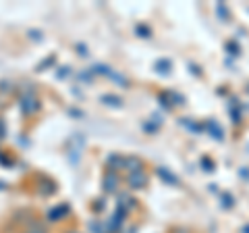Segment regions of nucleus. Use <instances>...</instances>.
<instances>
[{
  "label": "nucleus",
  "mask_w": 249,
  "mask_h": 233,
  "mask_svg": "<svg viewBox=\"0 0 249 233\" xmlns=\"http://www.w3.org/2000/svg\"><path fill=\"white\" fill-rule=\"evenodd\" d=\"M158 173H160L162 177H164V179H168L170 183H177V177H170V175L166 173V171H164V169H158Z\"/></svg>",
  "instance_id": "423d86ee"
},
{
  "label": "nucleus",
  "mask_w": 249,
  "mask_h": 233,
  "mask_svg": "<svg viewBox=\"0 0 249 233\" xmlns=\"http://www.w3.org/2000/svg\"><path fill=\"white\" fill-rule=\"evenodd\" d=\"M21 108L25 113H36L37 108H40V102H37L34 96H23L21 98Z\"/></svg>",
  "instance_id": "f257e3e1"
},
{
  "label": "nucleus",
  "mask_w": 249,
  "mask_h": 233,
  "mask_svg": "<svg viewBox=\"0 0 249 233\" xmlns=\"http://www.w3.org/2000/svg\"><path fill=\"white\" fill-rule=\"evenodd\" d=\"M4 136V125H2V121H0V137Z\"/></svg>",
  "instance_id": "0eeeda50"
},
{
  "label": "nucleus",
  "mask_w": 249,
  "mask_h": 233,
  "mask_svg": "<svg viewBox=\"0 0 249 233\" xmlns=\"http://www.w3.org/2000/svg\"><path fill=\"white\" fill-rule=\"evenodd\" d=\"M67 213H69V206H67V204L60 206V208H54V211L50 213V219L56 221V216H62V214H67Z\"/></svg>",
  "instance_id": "7ed1b4c3"
},
{
  "label": "nucleus",
  "mask_w": 249,
  "mask_h": 233,
  "mask_svg": "<svg viewBox=\"0 0 249 233\" xmlns=\"http://www.w3.org/2000/svg\"><path fill=\"white\" fill-rule=\"evenodd\" d=\"M102 100L110 106H121V98H116V96H102Z\"/></svg>",
  "instance_id": "39448f33"
},
{
  "label": "nucleus",
  "mask_w": 249,
  "mask_h": 233,
  "mask_svg": "<svg viewBox=\"0 0 249 233\" xmlns=\"http://www.w3.org/2000/svg\"><path fill=\"white\" fill-rule=\"evenodd\" d=\"M129 183H131V188H142L145 183V175H142V171H137V173L129 177Z\"/></svg>",
  "instance_id": "f03ea898"
},
{
  "label": "nucleus",
  "mask_w": 249,
  "mask_h": 233,
  "mask_svg": "<svg viewBox=\"0 0 249 233\" xmlns=\"http://www.w3.org/2000/svg\"><path fill=\"white\" fill-rule=\"evenodd\" d=\"M114 183H116V177L110 173V177H106V179H104V190L112 192V190H114Z\"/></svg>",
  "instance_id": "20e7f679"
}]
</instances>
